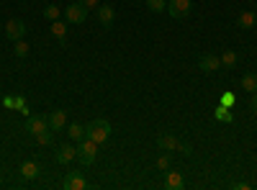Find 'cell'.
<instances>
[{
    "instance_id": "52a82bcc",
    "label": "cell",
    "mask_w": 257,
    "mask_h": 190,
    "mask_svg": "<svg viewBox=\"0 0 257 190\" xmlns=\"http://www.w3.org/2000/svg\"><path fill=\"white\" fill-rule=\"evenodd\" d=\"M67 21L70 24H75V26H80V24H85V18H88V8H82L80 3H72V6H67Z\"/></svg>"
},
{
    "instance_id": "ba28073f",
    "label": "cell",
    "mask_w": 257,
    "mask_h": 190,
    "mask_svg": "<svg viewBox=\"0 0 257 190\" xmlns=\"http://www.w3.org/2000/svg\"><path fill=\"white\" fill-rule=\"evenodd\" d=\"M88 187V180L82 177V172H67L64 177V190H85Z\"/></svg>"
},
{
    "instance_id": "4fadbf2b",
    "label": "cell",
    "mask_w": 257,
    "mask_h": 190,
    "mask_svg": "<svg viewBox=\"0 0 257 190\" xmlns=\"http://www.w3.org/2000/svg\"><path fill=\"white\" fill-rule=\"evenodd\" d=\"M178 144H180V141H178L173 134H162V136L157 139V146H160L162 152H167V154H170V152H178Z\"/></svg>"
},
{
    "instance_id": "7c38bea8",
    "label": "cell",
    "mask_w": 257,
    "mask_h": 190,
    "mask_svg": "<svg viewBox=\"0 0 257 190\" xmlns=\"http://www.w3.org/2000/svg\"><path fill=\"white\" fill-rule=\"evenodd\" d=\"M113 18H116V11H113L111 6H98V21H100V26L111 29Z\"/></svg>"
},
{
    "instance_id": "4316f807",
    "label": "cell",
    "mask_w": 257,
    "mask_h": 190,
    "mask_svg": "<svg viewBox=\"0 0 257 190\" xmlns=\"http://www.w3.org/2000/svg\"><path fill=\"white\" fill-rule=\"evenodd\" d=\"M16 111H21V113H26V111H29V108H26L24 95H16Z\"/></svg>"
},
{
    "instance_id": "3957f363",
    "label": "cell",
    "mask_w": 257,
    "mask_h": 190,
    "mask_svg": "<svg viewBox=\"0 0 257 190\" xmlns=\"http://www.w3.org/2000/svg\"><path fill=\"white\" fill-rule=\"evenodd\" d=\"M24 36H26V24L21 18H11L8 24H6V39L18 41V39H24Z\"/></svg>"
},
{
    "instance_id": "5b68a950",
    "label": "cell",
    "mask_w": 257,
    "mask_h": 190,
    "mask_svg": "<svg viewBox=\"0 0 257 190\" xmlns=\"http://www.w3.org/2000/svg\"><path fill=\"white\" fill-rule=\"evenodd\" d=\"M44 129H49V123H47L44 116H29V118H26L24 131H26L29 136H36L39 131H44Z\"/></svg>"
},
{
    "instance_id": "d6986e66",
    "label": "cell",
    "mask_w": 257,
    "mask_h": 190,
    "mask_svg": "<svg viewBox=\"0 0 257 190\" xmlns=\"http://www.w3.org/2000/svg\"><path fill=\"white\" fill-rule=\"evenodd\" d=\"M144 3L152 13H165L167 11V0H144Z\"/></svg>"
},
{
    "instance_id": "83f0119b",
    "label": "cell",
    "mask_w": 257,
    "mask_h": 190,
    "mask_svg": "<svg viewBox=\"0 0 257 190\" xmlns=\"http://www.w3.org/2000/svg\"><path fill=\"white\" fill-rule=\"evenodd\" d=\"M157 167H160V170H170V157H167V154H162V157L157 159Z\"/></svg>"
},
{
    "instance_id": "484cf974",
    "label": "cell",
    "mask_w": 257,
    "mask_h": 190,
    "mask_svg": "<svg viewBox=\"0 0 257 190\" xmlns=\"http://www.w3.org/2000/svg\"><path fill=\"white\" fill-rule=\"evenodd\" d=\"M77 3H80L82 8H88V11H98V6H100V0H77Z\"/></svg>"
},
{
    "instance_id": "f1b7e54d",
    "label": "cell",
    "mask_w": 257,
    "mask_h": 190,
    "mask_svg": "<svg viewBox=\"0 0 257 190\" xmlns=\"http://www.w3.org/2000/svg\"><path fill=\"white\" fill-rule=\"evenodd\" d=\"M3 108H16V98H3Z\"/></svg>"
},
{
    "instance_id": "4dcf8cb0",
    "label": "cell",
    "mask_w": 257,
    "mask_h": 190,
    "mask_svg": "<svg viewBox=\"0 0 257 190\" xmlns=\"http://www.w3.org/2000/svg\"><path fill=\"white\" fill-rule=\"evenodd\" d=\"M231 187H234V190H249L252 185H249V182H234Z\"/></svg>"
},
{
    "instance_id": "44dd1931",
    "label": "cell",
    "mask_w": 257,
    "mask_h": 190,
    "mask_svg": "<svg viewBox=\"0 0 257 190\" xmlns=\"http://www.w3.org/2000/svg\"><path fill=\"white\" fill-rule=\"evenodd\" d=\"M237 62H239V57H237V54H234L231 49L221 54V67H234V65H237Z\"/></svg>"
},
{
    "instance_id": "e0dca14e",
    "label": "cell",
    "mask_w": 257,
    "mask_h": 190,
    "mask_svg": "<svg viewBox=\"0 0 257 190\" xmlns=\"http://www.w3.org/2000/svg\"><path fill=\"white\" fill-rule=\"evenodd\" d=\"M242 88L252 95V93H257V75H252V72H247L244 77H242Z\"/></svg>"
},
{
    "instance_id": "9a60e30c",
    "label": "cell",
    "mask_w": 257,
    "mask_h": 190,
    "mask_svg": "<svg viewBox=\"0 0 257 190\" xmlns=\"http://www.w3.org/2000/svg\"><path fill=\"white\" fill-rule=\"evenodd\" d=\"M213 116H216V121H221V123H231V121H234L231 108H226V105H221V103H219V108L213 111Z\"/></svg>"
},
{
    "instance_id": "603a6c76",
    "label": "cell",
    "mask_w": 257,
    "mask_h": 190,
    "mask_svg": "<svg viewBox=\"0 0 257 190\" xmlns=\"http://www.w3.org/2000/svg\"><path fill=\"white\" fill-rule=\"evenodd\" d=\"M59 13H62L59 6H47V8H44V18H47V21H57Z\"/></svg>"
},
{
    "instance_id": "6da1fadb",
    "label": "cell",
    "mask_w": 257,
    "mask_h": 190,
    "mask_svg": "<svg viewBox=\"0 0 257 190\" xmlns=\"http://www.w3.org/2000/svg\"><path fill=\"white\" fill-rule=\"evenodd\" d=\"M85 136L93 139L95 144L108 141V136H111V123L105 121V118H95V121L88 123V129H85Z\"/></svg>"
},
{
    "instance_id": "f546056e",
    "label": "cell",
    "mask_w": 257,
    "mask_h": 190,
    "mask_svg": "<svg viewBox=\"0 0 257 190\" xmlns=\"http://www.w3.org/2000/svg\"><path fill=\"white\" fill-rule=\"evenodd\" d=\"M178 152H183V154H190L193 149H190V144H183V141H180V144H178Z\"/></svg>"
},
{
    "instance_id": "7402d4cb",
    "label": "cell",
    "mask_w": 257,
    "mask_h": 190,
    "mask_svg": "<svg viewBox=\"0 0 257 190\" xmlns=\"http://www.w3.org/2000/svg\"><path fill=\"white\" fill-rule=\"evenodd\" d=\"M36 144H41V146H49L52 144V129H44V131H39L36 136Z\"/></svg>"
},
{
    "instance_id": "277c9868",
    "label": "cell",
    "mask_w": 257,
    "mask_h": 190,
    "mask_svg": "<svg viewBox=\"0 0 257 190\" xmlns=\"http://www.w3.org/2000/svg\"><path fill=\"white\" fill-rule=\"evenodd\" d=\"M167 11H170V16H173V18H185V16H190L193 3H190V0H170Z\"/></svg>"
},
{
    "instance_id": "ffe728a7",
    "label": "cell",
    "mask_w": 257,
    "mask_h": 190,
    "mask_svg": "<svg viewBox=\"0 0 257 190\" xmlns=\"http://www.w3.org/2000/svg\"><path fill=\"white\" fill-rule=\"evenodd\" d=\"M52 34H54L59 41H64V36H67V26H64L62 21L57 18V21H52Z\"/></svg>"
},
{
    "instance_id": "5bb4252c",
    "label": "cell",
    "mask_w": 257,
    "mask_h": 190,
    "mask_svg": "<svg viewBox=\"0 0 257 190\" xmlns=\"http://www.w3.org/2000/svg\"><path fill=\"white\" fill-rule=\"evenodd\" d=\"M39 172H41V167H39V162H34V159H26L24 164H21V175H24L26 180L39 177Z\"/></svg>"
},
{
    "instance_id": "8992f818",
    "label": "cell",
    "mask_w": 257,
    "mask_h": 190,
    "mask_svg": "<svg viewBox=\"0 0 257 190\" xmlns=\"http://www.w3.org/2000/svg\"><path fill=\"white\" fill-rule=\"evenodd\" d=\"M198 67H201V72H206V75L216 72V70H221V57H216V54H203V57L198 59Z\"/></svg>"
},
{
    "instance_id": "ac0fdd59",
    "label": "cell",
    "mask_w": 257,
    "mask_h": 190,
    "mask_svg": "<svg viewBox=\"0 0 257 190\" xmlns=\"http://www.w3.org/2000/svg\"><path fill=\"white\" fill-rule=\"evenodd\" d=\"M67 136H70V139H75V141L85 139V126H80V123H70V129H67Z\"/></svg>"
},
{
    "instance_id": "8fae6325",
    "label": "cell",
    "mask_w": 257,
    "mask_h": 190,
    "mask_svg": "<svg viewBox=\"0 0 257 190\" xmlns=\"http://www.w3.org/2000/svg\"><path fill=\"white\" fill-rule=\"evenodd\" d=\"M75 157H77V149H75V146H70V144L59 146V149H57V154H54V159H57L59 164H70Z\"/></svg>"
},
{
    "instance_id": "d4e9b609",
    "label": "cell",
    "mask_w": 257,
    "mask_h": 190,
    "mask_svg": "<svg viewBox=\"0 0 257 190\" xmlns=\"http://www.w3.org/2000/svg\"><path fill=\"white\" fill-rule=\"evenodd\" d=\"M234 103H237V98H234V93H221V105H226V108H231Z\"/></svg>"
},
{
    "instance_id": "cb8c5ba5",
    "label": "cell",
    "mask_w": 257,
    "mask_h": 190,
    "mask_svg": "<svg viewBox=\"0 0 257 190\" xmlns=\"http://www.w3.org/2000/svg\"><path fill=\"white\" fill-rule=\"evenodd\" d=\"M13 52H16V57H26L29 54V44H26V41H16V47H13Z\"/></svg>"
},
{
    "instance_id": "9c48e42d",
    "label": "cell",
    "mask_w": 257,
    "mask_h": 190,
    "mask_svg": "<svg viewBox=\"0 0 257 190\" xmlns=\"http://www.w3.org/2000/svg\"><path fill=\"white\" fill-rule=\"evenodd\" d=\"M165 187L167 190H183L185 187V180L180 172H173V170H165Z\"/></svg>"
},
{
    "instance_id": "2e32d148",
    "label": "cell",
    "mask_w": 257,
    "mask_h": 190,
    "mask_svg": "<svg viewBox=\"0 0 257 190\" xmlns=\"http://www.w3.org/2000/svg\"><path fill=\"white\" fill-rule=\"evenodd\" d=\"M239 29H254V24H257V16L252 13V11H244L242 16H239Z\"/></svg>"
},
{
    "instance_id": "1f68e13d",
    "label": "cell",
    "mask_w": 257,
    "mask_h": 190,
    "mask_svg": "<svg viewBox=\"0 0 257 190\" xmlns=\"http://www.w3.org/2000/svg\"><path fill=\"white\" fill-rule=\"evenodd\" d=\"M252 111L257 113V93H252Z\"/></svg>"
},
{
    "instance_id": "7a4b0ae2",
    "label": "cell",
    "mask_w": 257,
    "mask_h": 190,
    "mask_svg": "<svg viewBox=\"0 0 257 190\" xmlns=\"http://www.w3.org/2000/svg\"><path fill=\"white\" fill-rule=\"evenodd\" d=\"M77 159L82 164H93L98 159V144L93 139H88V136L80 139V144H77Z\"/></svg>"
},
{
    "instance_id": "30bf717a",
    "label": "cell",
    "mask_w": 257,
    "mask_h": 190,
    "mask_svg": "<svg viewBox=\"0 0 257 190\" xmlns=\"http://www.w3.org/2000/svg\"><path fill=\"white\" fill-rule=\"evenodd\" d=\"M47 123H49L52 131H62L64 126H67V116H64V111H52L47 116Z\"/></svg>"
}]
</instances>
